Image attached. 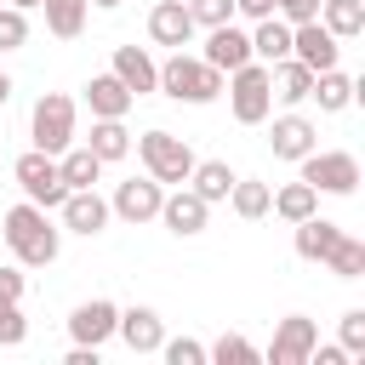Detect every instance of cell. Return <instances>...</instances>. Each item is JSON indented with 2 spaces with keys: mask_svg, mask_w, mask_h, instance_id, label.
Segmentation results:
<instances>
[{
  "mask_svg": "<svg viewBox=\"0 0 365 365\" xmlns=\"http://www.w3.org/2000/svg\"><path fill=\"white\" fill-rule=\"evenodd\" d=\"M154 91H165L171 103H217L222 97V68H211L205 57H188L182 46L160 63V80H154Z\"/></svg>",
  "mask_w": 365,
  "mask_h": 365,
  "instance_id": "7a4b0ae2",
  "label": "cell"
},
{
  "mask_svg": "<svg viewBox=\"0 0 365 365\" xmlns=\"http://www.w3.org/2000/svg\"><path fill=\"white\" fill-rule=\"evenodd\" d=\"M23 285H29L23 262H0V302H23Z\"/></svg>",
  "mask_w": 365,
  "mask_h": 365,
  "instance_id": "74e56055",
  "label": "cell"
},
{
  "mask_svg": "<svg viewBox=\"0 0 365 365\" xmlns=\"http://www.w3.org/2000/svg\"><path fill=\"white\" fill-rule=\"evenodd\" d=\"M29 40V11H17V6H0V51H17Z\"/></svg>",
  "mask_w": 365,
  "mask_h": 365,
  "instance_id": "836d02e7",
  "label": "cell"
},
{
  "mask_svg": "<svg viewBox=\"0 0 365 365\" xmlns=\"http://www.w3.org/2000/svg\"><path fill=\"white\" fill-rule=\"evenodd\" d=\"M57 217H63V228L68 234H86V240H97L103 228H108V200L97 194V188H68L63 194V205H57Z\"/></svg>",
  "mask_w": 365,
  "mask_h": 365,
  "instance_id": "8fae6325",
  "label": "cell"
},
{
  "mask_svg": "<svg viewBox=\"0 0 365 365\" xmlns=\"http://www.w3.org/2000/svg\"><path fill=\"white\" fill-rule=\"evenodd\" d=\"M160 354H165V365H205V342H194V336H165Z\"/></svg>",
  "mask_w": 365,
  "mask_h": 365,
  "instance_id": "d6a6232c",
  "label": "cell"
},
{
  "mask_svg": "<svg viewBox=\"0 0 365 365\" xmlns=\"http://www.w3.org/2000/svg\"><path fill=\"white\" fill-rule=\"evenodd\" d=\"M6 6H17V11H34V6H40V0H6Z\"/></svg>",
  "mask_w": 365,
  "mask_h": 365,
  "instance_id": "ee69618b",
  "label": "cell"
},
{
  "mask_svg": "<svg viewBox=\"0 0 365 365\" xmlns=\"http://www.w3.org/2000/svg\"><path fill=\"white\" fill-rule=\"evenodd\" d=\"M291 57H297V63H308V68L319 74V68H336L342 40H336L319 17H308V23H291Z\"/></svg>",
  "mask_w": 365,
  "mask_h": 365,
  "instance_id": "30bf717a",
  "label": "cell"
},
{
  "mask_svg": "<svg viewBox=\"0 0 365 365\" xmlns=\"http://www.w3.org/2000/svg\"><path fill=\"white\" fill-rule=\"evenodd\" d=\"M308 97L319 103V114H342V108H348V103L359 97V86H354V80H348L342 68H319V74H314V91H308Z\"/></svg>",
  "mask_w": 365,
  "mask_h": 365,
  "instance_id": "7402d4cb",
  "label": "cell"
},
{
  "mask_svg": "<svg viewBox=\"0 0 365 365\" xmlns=\"http://www.w3.org/2000/svg\"><path fill=\"white\" fill-rule=\"evenodd\" d=\"M342 348H348V359H365V308L342 314Z\"/></svg>",
  "mask_w": 365,
  "mask_h": 365,
  "instance_id": "8d00e7d4",
  "label": "cell"
},
{
  "mask_svg": "<svg viewBox=\"0 0 365 365\" xmlns=\"http://www.w3.org/2000/svg\"><path fill=\"white\" fill-rule=\"evenodd\" d=\"M274 17H285V23H308V17H319V0H274Z\"/></svg>",
  "mask_w": 365,
  "mask_h": 365,
  "instance_id": "f35d334b",
  "label": "cell"
},
{
  "mask_svg": "<svg viewBox=\"0 0 365 365\" xmlns=\"http://www.w3.org/2000/svg\"><path fill=\"white\" fill-rule=\"evenodd\" d=\"M268 148H274V160H291V165H297L302 154H314V148H319V125H314L308 114H297V108H291V114H279V120H274Z\"/></svg>",
  "mask_w": 365,
  "mask_h": 365,
  "instance_id": "5bb4252c",
  "label": "cell"
},
{
  "mask_svg": "<svg viewBox=\"0 0 365 365\" xmlns=\"http://www.w3.org/2000/svg\"><path fill=\"white\" fill-rule=\"evenodd\" d=\"M297 165H302V182H308L314 194H354V188H359V160H354L348 148H314V154H302Z\"/></svg>",
  "mask_w": 365,
  "mask_h": 365,
  "instance_id": "8992f818",
  "label": "cell"
},
{
  "mask_svg": "<svg viewBox=\"0 0 365 365\" xmlns=\"http://www.w3.org/2000/svg\"><path fill=\"white\" fill-rule=\"evenodd\" d=\"M319 262H325L336 279H359V274H365V240H354V234H336V245H331Z\"/></svg>",
  "mask_w": 365,
  "mask_h": 365,
  "instance_id": "4dcf8cb0",
  "label": "cell"
},
{
  "mask_svg": "<svg viewBox=\"0 0 365 365\" xmlns=\"http://www.w3.org/2000/svg\"><path fill=\"white\" fill-rule=\"evenodd\" d=\"M40 11H46V29H51L57 40H74V34L86 29L91 0H40Z\"/></svg>",
  "mask_w": 365,
  "mask_h": 365,
  "instance_id": "f1b7e54d",
  "label": "cell"
},
{
  "mask_svg": "<svg viewBox=\"0 0 365 365\" xmlns=\"http://www.w3.org/2000/svg\"><path fill=\"white\" fill-rule=\"evenodd\" d=\"M29 137L40 154H63L74 143V97L63 91H40L34 97V114H29Z\"/></svg>",
  "mask_w": 365,
  "mask_h": 365,
  "instance_id": "5b68a950",
  "label": "cell"
},
{
  "mask_svg": "<svg viewBox=\"0 0 365 365\" xmlns=\"http://www.w3.org/2000/svg\"><path fill=\"white\" fill-rule=\"evenodd\" d=\"M131 97H148L154 91V80H160V63L143 51V46H114V68H108Z\"/></svg>",
  "mask_w": 365,
  "mask_h": 365,
  "instance_id": "ac0fdd59",
  "label": "cell"
},
{
  "mask_svg": "<svg viewBox=\"0 0 365 365\" xmlns=\"http://www.w3.org/2000/svg\"><path fill=\"white\" fill-rule=\"evenodd\" d=\"M228 108H234V120L240 125H262L268 114H274V80H268V63H240L234 74H228Z\"/></svg>",
  "mask_w": 365,
  "mask_h": 365,
  "instance_id": "3957f363",
  "label": "cell"
},
{
  "mask_svg": "<svg viewBox=\"0 0 365 365\" xmlns=\"http://www.w3.org/2000/svg\"><path fill=\"white\" fill-rule=\"evenodd\" d=\"M200 57L211 63V68H222V74H234L240 63H251V34L228 17V23H217V29H205V46H200Z\"/></svg>",
  "mask_w": 365,
  "mask_h": 365,
  "instance_id": "4fadbf2b",
  "label": "cell"
},
{
  "mask_svg": "<svg viewBox=\"0 0 365 365\" xmlns=\"http://www.w3.org/2000/svg\"><path fill=\"white\" fill-rule=\"evenodd\" d=\"M319 23L336 40H354V34H365V0H319Z\"/></svg>",
  "mask_w": 365,
  "mask_h": 365,
  "instance_id": "83f0119b",
  "label": "cell"
},
{
  "mask_svg": "<svg viewBox=\"0 0 365 365\" xmlns=\"http://www.w3.org/2000/svg\"><path fill=\"white\" fill-rule=\"evenodd\" d=\"M160 222L177 234V240H194V234H205V222H211V205L188 188V182H177L165 200H160Z\"/></svg>",
  "mask_w": 365,
  "mask_h": 365,
  "instance_id": "7c38bea8",
  "label": "cell"
},
{
  "mask_svg": "<svg viewBox=\"0 0 365 365\" xmlns=\"http://www.w3.org/2000/svg\"><path fill=\"white\" fill-rule=\"evenodd\" d=\"M251 57H257V63L291 57V23H285V17H257V29H251Z\"/></svg>",
  "mask_w": 365,
  "mask_h": 365,
  "instance_id": "44dd1931",
  "label": "cell"
},
{
  "mask_svg": "<svg viewBox=\"0 0 365 365\" xmlns=\"http://www.w3.org/2000/svg\"><path fill=\"white\" fill-rule=\"evenodd\" d=\"M188 188H194L205 205H222V200H228V188H234V171H228V160H194V171H188Z\"/></svg>",
  "mask_w": 365,
  "mask_h": 365,
  "instance_id": "cb8c5ba5",
  "label": "cell"
},
{
  "mask_svg": "<svg viewBox=\"0 0 365 365\" xmlns=\"http://www.w3.org/2000/svg\"><path fill=\"white\" fill-rule=\"evenodd\" d=\"M148 40L154 46H188L194 40V17H188V6L182 0H154V11H148Z\"/></svg>",
  "mask_w": 365,
  "mask_h": 365,
  "instance_id": "e0dca14e",
  "label": "cell"
},
{
  "mask_svg": "<svg viewBox=\"0 0 365 365\" xmlns=\"http://www.w3.org/2000/svg\"><path fill=\"white\" fill-rule=\"evenodd\" d=\"M160 200H165V182H154V177L143 171V177H125V182L114 188V200H108V211H114L120 222H131V228H143V222H154V217H160Z\"/></svg>",
  "mask_w": 365,
  "mask_h": 365,
  "instance_id": "ba28073f",
  "label": "cell"
},
{
  "mask_svg": "<svg viewBox=\"0 0 365 365\" xmlns=\"http://www.w3.org/2000/svg\"><path fill=\"white\" fill-rule=\"evenodd\" d=\"M114 336H120L131 354H160V342H165V319H160L148 302H137V308H120Z\"/></svg>",
  "mask_w": 365,
  "mask_h": 365,
  "instance_id": "2e32d148",
  "label": "cell"
},
{
  "mask_svg": "<svg viewBox=\"0 0 365 365\" xmlns=\"http://www.w3.org/2000/svg\"><path fill=\"white\" fill-rule=\"evenodd\" d=\"M291 228H297V257H302V262H319V257L336 245V234H342V228H336L331 217H319V211L302 217V222H291Z\"/></svg>",
  "mask_w": 365,
  "mask_h": 365,
  "instance_id": "484cf974",
  "label": "cell"
},
{
  "mask_svg": "<svg viewBox=\"0 0 365 365\" xmlns=\"http://www.w3.org/2000/svg\"><path fill=\"white\" fill-rule=\"evenodd\" d=\"M11 177H17V188H23V200H34L40 211H57L63 205V177H57V154H40V148H29V154H17L11 160Z\"/></svg>",
  "mask_w": 365,
  "mask_h": 365,
  "instance_id": "52a82bcc",
  "label": "cell"
},
{
  "mask_svg": "<svg viewBox=\"0 0 365 365\" xmlns=\"http://www.w3.org/2000/svg\"><path fill=\"white\" fill-rule=\"evenodd\" d=\"M86 148H91L103 165L125 160V154H131V131H125V120H91V137H86Z\"/></svg>",
  "mask_w": 365,
  "mask_h": 365,
  "instance_id": "4316f807",
  "label": "cell"
},
{
  "mask_svg": "<svg viewBox=\"0 0 365 365\" xmlns=\"http://www.w3.org/2000/svg\"><path fill=\"white\" fill-rule=\"evenodd\" d=\"M63 365H97V348H86V342H74V348H68V359H63Z\"/></svg>",
  "mask_w": 365,
  "mask_h": 365,
  "instance_id": "b9f144b4",
  "label": "cell"
},
{
  "mask_svg": "<svg viewBox=\"0 0 365 365\" xmlns=\"http://www.w3.org/2000/svg\"><path fill=\"white\" fill-rule=\"evenodd\" d=\"M57 177H63V188H97V177H103V160H97L86 143H80V148L68 143V148L57 154Z\"/></svg>",
  "mask_w": 365,
  "mask_h": 365,
  "instance_id": "603a6c76",
  "label": "cell"
},
{
  "mask_svg": "<svg viewBox=\"0 0 365 365\" xmlns=\"http://www.w3.org/2000/svg\"><path fill=\"white\" fill-rule=\"evenodd\" d=\"M268 182H257V177H234V188H228V205H234V217H245V222H257V217H268Z\"/></svg>",
  "mask_w": 365,
  "mask_h": 365,
  "instance_id": "f546056e",
  "label": "cell"
},
{
  "mask_svg": "<svg viewBox=\"0 0 365 365\" xmlns=\"http://www.w3.org/2000/svg\"><path fill=\"white\" fill-rule=\"evenodd\" d=\"M137 160H143V171L154 177V182H188V171H194V148L182 143V137H171V131H143L137 137Z\"/></svg>",
  "mask_w": 365,
  "mask_h": 365,
  "instance_id": "277c9868",
  "label": "cell"
},
{
  "mask_svg": "<svg viewBox=\"0 0 365 365\" xmlns=\"http://www.w3.org/2000/svg\"><path fill=\"white\" fill-rule=\"evenodd\" d=\"M91 6H103V11H114V6H120V0H91Z\"/></svg>",
  "mask_w": 365,
  "mask_h": 365,
  "instance_id": "f6af8a7d",
  "label": "cell"
},
{
  "mask_svg": "<svg viewBox=\"0 0 365 365\" xmlns=\"http://www.w3.org/2000/svg\"><path fill=\"white\" fill-rule=\"evenodd\" d=\"M0 234H6V245H11V257H17L23 268H46V262H57V251H63V228H51V217H46L34 200L11 205Z\"/></svg>",
  "mask_w": 365,
  "mask_h": 365,
  "instance_id": "6da1fadb",
  "label": "cell"
},
{
  "mask_svg": "<svg viewBox=\"0 0 365 365\" xmlns=\"http://www.w3.org/2000/svg\"><path fill=\"white\" fill-rule=\"evenodd\" d=\"M182 6H188L194 29H217V23H228V17H234V0H182Z\"/></svg>",
  "mask_w": 365,
  "mask_h": 365,
  "instance_id": "e575fe53",
  "label": "cell"
},
{
  "mask_svg": "<svg viewBox=\"0 0 365 365\" xmlns=\"http://www.w3.org/2000/svg\"><path fill=\"white\" fill-rule=\"evenodd\" d=\"M234 17H274V0H234Z\"/></svg>",
  "mask_w": 365,
  "mask_h": 365,
  "instance_id": "60d3db41",
  "label": "cell"
},
{
  "mask_svg": "<svg viewBox=\"0 0 365 365\" xmlns=\"http://www.w3.org/2000/svg\"><path fill=\"white\" fill-rule=\"evenodd\" d=\"M114 325H120V308H114L108 297H91V302H80V308L68 314V336L86 342V348H103V342L114 336Z\"/></svg>",
  "mask_w": 365,
  "mask_h": 365,
  "instance_id": "9a60e30c",
  "label": "cell"
},
{
  "mask_svg": "<svg viewBox=\"0 0 365 365\" xmlns=\"http://www.w3.org/2000/svg\"><path fill=\"white\" fill-rule=\"evenodd\" d=\"M314 342H319V325L308 319V314H285L279 325H274V342H268V365H308V354H314Z\"/></svg>",
  "mask_w": 365,
  "mask_h": 365,
  "instance_id": "9c48e42d",
  "label": "cell"
},
{
  "mask_svg": "<svg viewBox=\"0 0 365 365\" xmlns=\"http://www.w3.org/2000/svg\"><path fill=\"white\" fill-rule=\"evenodd\" d=\"M268 80H274V97L279 103H308V91H314V68L308 63H297V57H279V63H268Z\"/></svg>",
  "mask_w": 365,
  "mask_h": 365,
  "instance_id": "ffe728a7",
  "label": "cell"
},
{
  "mask_svg": "<svg viewBox=\"0 0 365 365\" xmlns=\"http://www.w3.org/2000/svg\"><path fill=\"white\" fill-rule=\"evenodd\" d=\"M6 97H11V74L0 68V108H6Z\"/></svg>",
  "mask_w": 365,
  "mask_h": 365,
  "instance_id": "7bdbcfd3",
  "label": "cell"
},
{
  "mask_svg": "<svg viewBox=\"0 0 365 365\" xmlns=\"http://www.w3.org/2000/svg\"><path fill=\"white\" fill-rule=\"evenodd\" d=\"M268 211H274L279 222H302V217H314V211H319V194L297 177V182H285V188H274V194H268Z\"/></svg>",
  "mask_w": 365,
  "mask_h": 365,
  "instance_id": "d4e9b609",
  "label": "cell"
},
{
  "mask_svg": "<svg viewBox=\"0 0 365 365\" xmlns=\"http://www.w3.org/2000/svg\"><path fill=\"white\" fill-rule=\"evenodd\" d=\"M308 365H348V348H342V342H325V348L314 342V354H308Z\"/></svg>",
  "mask_w": 365,
  "mask_h": 365,
  "instance_id": "ab89813d",
  "label": "cell"
},
{
  "mask_svg": "<svg viewBox=\"0 0 365 365\" xmlns=\"http://www.w3.org/2000/svg\"><path fill=\"white\" fill-rule=\"evenodd\" d=\"M86 103H91V120H125L137 97H131L114 74H91V80H86Z\"/></svg>",
  "mask_w": 365,
  "mask_h": 365,
  "instance_id": "d6986e66",
  "label": "cell"
},
{
  "mask_svg": "<svg viewBox=\"0 0 365 365\" xmlns=\"http://www.w3.org/2000/svg\"><path fill=\"white\" fill-rule=\"evenodd\" d=\"M205 365H262V348L245 342L240 331H222V336L205 348Z\"/></svg>",
  "mask_w": 365,
  "mask_h": 365,
  "instance_id": "1f68e13d",
  "label": "cell"
},
{
  "mask_svg": "<svg viewBox=\"0 0 365 365\" xmlns=\"http://www.w3.org/2000/svg\"><path fill=\"white\" fill-rule=\"evenodd\" d=\"M23 336H29L23 308H17V302H0V348H23Z\"/></svg>",
  "mask_w": 365,
  "mask_h": 365,
  "instance_id": "d590c367",
  "label": "cell"
}]
</instances>
